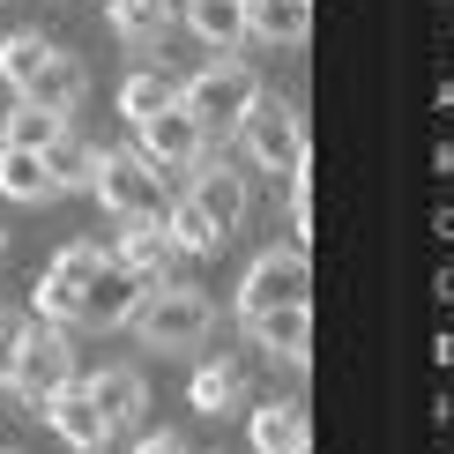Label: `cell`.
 I'll return each instance as SVG.
<instances>
[{
  "mask_svg": "<svg viewBox=\"0 0 454 454\" xmlns=\"http://www.w3.org/2000/svg\"><path fill=\"white\" fill-rule=\"evenodd\" d=\"M261 98V74L239 60V52H216L209 67H194L186 74V90H179V105H186V120L201 127V135H239V120L254 112Z\"/></svg>",
  "mask_w": 454,
  "mask_h": 454,
  "instance_id": "6da1fadb",
  "label": "cell"
},
{
  "mask_svg": "<svg viewBox=\"0 0 454 454\" xmlns=\"http://www.w3.org/2000/svg\"><path fill=\"white\" fill-rule=\"evenodd\" d=\"M127 328H135L149 350H201L209 328H216V306H209L201 283H157V291H142V306H135Z\"/></svg>",
  "mask_w": 454,
  "mask_h": 454,
  "instance_id": "7a4b0ae2",
  "label": "cell"
},
{
  "mask_svg": "<svg viewBox=\"0 0 454 454\" xmlns=\"http://www.w3.org/2000/svg\"><path fill=\"white\" fill-rule=\"evenodd\" d=\"M239 149H246V164H261V172H276V179L306 172V112L291 98H276V90H261L254 112L239 120Z\"/></svg>",
  "mask_w": 454,
  "mask_h": 454,
  "instance_id": "3957f363",
  "label": "cell"
},
{
  "mask_svg": "<svg viewBox=\"0 0 454 454\" xmlns=\"http://www.w3.org/2000/svg\"><path fill=\"white\" fill-rule=\"evenodd\" d=\"M306 291H313L306 254H298V246H269V254H254V269L239 276V320L254 328V320H269V313H291V306H306Z\"/></svg>",
  "mask_w": 454,
  "mask_h": 454,
  "instance_id": "277c9868",
  "label": "cell"
},
{
  "mask_svg": "<svg viewBox=\"0 0 454 454\" xmlns=\"http://www.w3.org/2000/svg\"><path fill=\"white\" fill-rule=\"evenodd\" d=\"M90 194H98V209H112L120 223H142V216H164V179L149 172L135 149H98V172H90Z\"/></svg>",
  "mask_w": 454,
  "mask_h": 454,
  "instance_id": "5b68a950",
  "label": "cell"
},
{
  "mask_svg": "<svg viewBox=\"0 0 454 454\" xmlns=\"http://www.w3.org/2000/svg\"><path fill=\"white\" fill-rule=\"evenodd\" d=\"M105 246L98 239H74V246H60L52 254V269L37 276V320H52V328H67V320H82V298H90V283H98V269H105Z\"/></svg>",
  "mask_w": 454,
  "mask_h": 454,
  "instance_id": "8992f818",
  "label": "cell"
},
{
  "mask_svg": "<svg viewBox=\"0 0 454 454\" xmlns=\"http://www.w3.org/2000/svg\"><path fill=\"white\" fill-rule=\"evenodd\" d=\"M67 380H74V343H67V328H52V320H30L23 357H15V395H23L30 410H45Z\"/></svg>",
  "mask_w": 454,
  "mask_h": 454,
  "instance_id": "52a82bcc",
  "label": "cell"
},
{
  "mask_svg": "<svg viewBox=\"0 0 454 454\" xmlns=\"http://www.w3.org/2000/svg\"><path fill=\"white\" fill-rule=\"evenodd\" d=\"M135 157L149 164V172H194L201 157H209V135H201L194 120H186V105L179 112H157L149 127H135Z\"/></svg>",
  "mask_w": 454,
  "mask_h": 454,
  "instance_id": "ba28073f",
  "label": "cell"
},
{
  "mask_svg": "<svg viewBox=\"0 0 454 454\" xmlns=\"http://www.w3.org/2000/svg\"><path fill=\"white\" fill-rule=\"evenodd\" d=\"M186 201H194L201 216L216 223V231H239L246 209H254V186H246L239 164H223V157H201L194 172H186Z\"/></svg>",
  "mask_w": 454,
  "mask_h": 454,
  "instance_id": "9c48e42d",
  "label": "cell"
},
{
  "mask_svg": "<svg viewBox=\"0 0 454 454\" xmlns=\"http://www.w3.org/2000/svg\"><path fill=\"white\" fill-rule=\"evenodd\" d=\"M179 246L164 239V216H142V223H120V246H112V269H127L142 283V291H157V283H179Z\"/></svg>",
  "mask_w": 454,
  "mask_h": 454,
  "instance_id": "30bf717a",
  "label": "cell"
},
{
  "mask_svg": "<svg viewBox=\"0 0 454 454\" xmlns=\"http://www.w3.org/2000/svg\"><path fill=\"white\" fill-rule=\"evenodd\" d=\"M45 425L60 432V440L74 447V454H98V447H112V425L98 418V403H90V387H82V372H74V380L52 395L45 403Z\"/></svg>",
  "mask_w": 454,
  "mask_h": 454,
  "instance_id": "8fae6325",
  "label": "cell"
},
{
  "mask_svg": "<svg viewBox=\"0 0 454 454\" xmlns=\"http://www.w3.org/2000/svg\"><path fill=\"white\" fill-rule=\"evenodd\" d=\"M82 90H90V74H82V60H74V52H60V45H52V60L37 67L30 82L15 90V98H23V105H37V112H60V120H67V112L82 105Z\"/></svg>",
  "mask_w": 454,
  "mask_h": 454,
  "instance_id": "7c38bea8",
  "label": "cell"
},
{
  "mask_svg": "<svg viewBox=\"0 0 454 454\" xmlns=\"http://www.w3.org/2000/svg\"><path fill=\"white\" fill-rule=\"evenodd\" d=\"M90 403H98V418L112 432H127V425H142V410H149V387H142V372L135 365H105V372H90Z\"/></svg>",
  "mask_w": 454,
  "mask_h": 454,
  "instance_id": "4fadbf2b",
  "label": "cell"
},
{
  "mask_svg": "<svg viewBox=\"0 0 454 454\" xmlns=\"http://www.w3.org/2000/svg\"><path fill=\"white\" fill-rule=\"evenodd\" d=\"M186 395H194L201 418H223V410H239V403H246V357H231V350L201 357L194 380H186Z\"/></svg>",
  "mask_w": 454,
  "mask_h": 454,
  "instance_id": "5bb4252c",
  "label": "cell"
},
{
  "mask_svg": "<svg viewBox=\"0 0 454 454\" xmlns=\"http://www.w3.org/2000/svg\"><path fill=\"white\" fill-rule=\"evenodd\" d=\"M179 90H186L179 67H157V60H149V67H135V74L120 82V112H127L135 127H149L157 112H179Z\"/></svg>",
  "mask_w": 454,
  "mask_h": 454,
  "instance_id": "9a60e30c",
  "label": "cell"
},
{
  "mask_svg": "<svg viewBox=\"0 0 454 454\" xmlns=\"http://www.w3.org/2000/svg\"><path fill=\"white\" fill-rule=\"evenodd\" d=\"M306 447H313V418H306L298 395L254 410V454H306Z\"/></svg>",
  "mask_w": 454,
  "mask_h": 454,
  "instance_id": "2e32d148",
  "label": "cell"
},
{
  "mask_svg": "<svg viewBox=\"0 0 454 454\" xmlns=\"http://www.w3.org/2000/svg\"><path fill=\"white\" fill-rule=\"evenodd\" d=\"M135 306H142V283L105 261L98 283H90V298H82V328H127V320H135Z\"/></svg>",
  "mask_w": 454,
  "mask_h": 454,
  "instance_id": "e0dca14e",
  "label": "cell"
},
{
  "mask_svg": "<svg viewBox=\"0 0 454 454\" xmlns=\"http://www.w3.org/2000/svg\"><path fill=\"white\" fill-rule=\"evenodd\" d=\"M179 23L209 52H239L246 45V0H179Z\"/></svg>",
  "mask_w": 454,
  "mask_h": 454,
  "instance_id": "ac0fdd59",
  "label": "cell"
},
{
  "mask_svg": "<svg viewBox=\"0 0 454 454\" xmlns=\"http://www.w3.org/2000/svg\"><path fill=\"white\" fill-rule=\"evenodd\" d=\"M246 37H261V45H306L313 0H246Z\"/></svg>",
  "mask_w": 454,
  "mask_h": 454,
  "instance_id": "d6986e66",
  "label": "cell"
},
{
  "mask_svg": "<svg viewBox=\"0 0 454 454\" xmlns=\"http://www.w3.org/2000/svg\"><path fill=\"white\" fill-rule=\"evenodd\" d=\"M112 30L135 52H157L164 37L179 30V0H112Z\"/></svg>",
  "mask_w": 454,
  "mask_h": 454,
  "instance_id": "ffe728a7",
  "label": "cell"
},
{
  "mask_svg": "<svg viewBox=\"0 0 454 454\" xmlns=\"http://www.w3.org/2000/svg\"><path fill=\"white\" fill-rule=\"evenodd\" d=\"M254 343L283 357V365H306L313 357V306H291V313H269V320H254Z\"/></svg>",
  "mask_w": 454,
  "mask_h": 454,
  "instance_id": "44dd1931",
  "label": "cell"
},
{
  "mask_svg": "<svg viewBox=\"0 0 454 454\" xmlns=\"http://www.w3.org/2000/svg\"><path fill=\"white\" fill-rule=\"evenodd\" d=\"M90 172H98V149H90L82 135H67L45 149V179H52V194H90Z\"/></svg>",
  "mask_w": 454,
  "mask_h": 454,
  "instance_id": "7402d4cb",
  "label": "cell"
},
{
  "mask_svg": "<svg viewBox=\"0 0 454 454\" xmlns=\"http://www.w3.org/2000/svg\"><path fill=\"white\" fill-rule=\"evenodd\" d=\"M60 135H67L60 112H37V105L15 98V105H8V127H0V149H37V157H45V149L60 142Z\"/></svg>",
  "mask_w": 454,
  "mask_h": 454,
  "instance_id": "603a6c76",
  "label": "cell"
},
{
  "mask_svg": "<svg viewBox=\"0 0 454 454\" xmlns=\"http://www.w3.org/2000/svg\"><path fill=\"white\" fill-rule=\"evenodd\" d=\"M164 239H172L179 254L194 261V254H216V239H223V231H216V223L201 216V209H194L186 194H172V201H164Z\"/></svg>",
  "mask_w": 454,
  "mask_h": 454,
  "instance_id": "cb8c5ba5",
  "label": "cell"
},
{
  "mask_svg": "<svg viewBox=\"0 0 454 454\" xmlns=\"http://www.w3.org/2000/svg\"><path fill=\"white\" fill-rule=\"evenodd\" d=\"M0 194L8 201H52L45 157H37V149H0Z\"/></svg>",
  "mask_w": 454,
  "mask_h": 454,
  "instance_id": "d4e9b609",
  "label": "cell"
},
{
  "mask_svg": "<svg viewBox=\"0 0 454 454\" xmlns=\"http://www.w3.org/2000/svg\"><path fill=\"white\" fill-rule=\"evenodd\" d=\"M45 60H52V37H45V30H8V37H0V82L23 90Z\"/></svg>",
  "mask_w": 454,
  "mask_h": 454,
  "instance_id": "484cf974",
  "label": "cell"
},
{
  "mask_svg": "<svg viewBox=\"0 0 454 454\" xmlns=\"http://www.w3.org/2000/svg\"><path fill=\"white\" fill-rule=\"evenodd\" d=\"M283 186H291V194H283V216H291V231L306 239L313 231V172H291Z\"/></svg>",
  "mask_w": 454,
  "mask_h": 454,
  "instance_id": "4316f807",
  "label": "cell"
},
{
  "mask_svg": "<svg viewBox=\"0 0 454 454\" xmlns=\"http://www.w3.org/2000/svg\"><path fill=\"white\" fill-rule=\"evenodd\" d=\"M23 335H30V320H23V313H0V387H15V357H23Z\"/></svg>",
  "mask_w": 454,
  "mask_h": 454,
  "instance_id": "83f0119b",
  "label": "cell"
},
{
  "mask_svg": "<svg viewBox=\"0 0 454 454\" xmlns=\"http://www.w3.org/2000/svg\"><path fill=\"white\" fill-rule=\"evenodd\" d=\"M135 454H186V440H179V432H142Z\"/></svg>",
  "mask_w": 454,
  "mask_h": 454,
  "instance_id": "f1b7e54d",
  "label": "cell"
},
{
  "mask_svg": "<svg viewBox=\"0 0 454 454\" xmlns=\"http://www.w3.org/2000/svg\"><path fill=\"white\" fill-rule=\"evenodd\" d=\"M0 254H8V231H0Z\"/></svg>",
  "mask_w": 454,
  "mask_h": 454,
  "instance_id": "f546056e",
  "label": "cell"
}]
</instances>
